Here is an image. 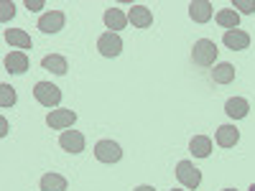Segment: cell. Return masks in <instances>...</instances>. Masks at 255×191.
Returning <instances> with one entry per match:
<instances>
[{"mask_svg":"<svg viewBox=\"0 0 255 191\" xmlns=\"http://www.w3.org/2000/svg\"><path fill=\"white\" fill-rule=\"evenodd\" d=\"M97 49H100L102 56L115 59V56H120V51H123V38H120L118 33L108 31V33H102V36L97 38Z\"/></svg>","mask_w":255,"mask_h":191,"instance_id":"obj_4","label":"cell"},{"mask_svg":"<svg viewBox=\"0 0 255 191\" xmlns=\"http://www.w3.org/2000/svg\"><path fill=\"white\" fill-rule=\"evenodd\" d=\"M215 140H217V145L220 148H232L238 140H240V130L235 125H220L217 127V135H215Z\"/></svg>","mask_w":255,"mask_h":191,"instance_id":"obj_13","label":"cell"},{"mask_svg":"<svg viewBox=\"0 0 255 191\" xmlns=\"http://www.w3.org/2000/svg\"><path fill=\"white\" fill-rule=\"evenodd\" d=\"M225 112H227L232 120H243V117H248V112H250V104H248V99H243V97H232V99H227V104H225Z\"/></svg>","mask_w":255,"mask_h":191,"instance_id":"obj_14","label":"cell"},{"mask_svg":"<svg viewBox=\"0 0 255 191\" xmlns=\"http://www.w3.org/2000/svg\"><path fill=\"white\" fill-rule=\"evenodd\" d=\"M232 8H240V13H255V0H235Z\"/></svg>","mask_w":255,"mask_h":191,"instance_id":"obj_23","label":"cell"},{"mask_svg":"<svg viewBox=\"0 0 255 191\" xmlns=\"http://www.w3.org/2000/svg\"><path fill=\"white\" fill-rule=\"evenodd\" d=\"M191 59H194V64H199V67H215L217 61V44L209 38H199L194 44V51H191Z\"/></svg>","mask_w":255,"mask_h":191,"instance_id":"obj_1","label":"cell"},{"mask_svg":"<svg viewBox=\"0 0 255 191\" xmlns=\"http://www.w3.org/2000/svg\"><path fill=\"white\" fill-rule=\"evenodd\" d=\"M128 20L133 23V28H151L153 26V13L145 5H133L128 10Z\"/></svg>","mask_w":255,"mask_h":191,"instance_id":"obj_8","label":"cell"},{"mask_svg":"<svg viewBox=\"0 0 255 191\" xmlns=\"http://www.w3.org/2000/svg\"><path fill=\"white\" fill-rule=\"evenodd\" d=\"M133 191H156L153 186H138V189H133Z\"/></svg>","mask_w":255,"mask_h":191,"instance_id":"obj_26","label":"cell"},{"mask_svg":"<svg viewBox=\"0 0 255 191\" xmlns=\"http://www.w3.org/2000/svg\"><path fill=\"white\" fill-rule=\"evenodd\" d=\"M41 191H67V179L61 174H44L41 176Z\"/></svg>","mask_w":255,"mask_h":191,"instance_id":"obj_20","label":"cell"},{"mask_svg":"<svg viewBox=\"0 0 255 191\" xmlns=\"http://www.w3.org/2000/svg\"><path fill=\"white\" fill-rule=\"evenodd\" d=\"M212 79H215L217 84H230L232 79H235V67H232V64H227V61L217 64V67L212 69Z\"/></svg>","mask_w":255,"mask_h":191,"instance_id":"obj_21","label":"cell"},{"mask_svg":"<svg viewBox=\"0 0 255 191\" xmlns=\"http://www.w3.org/2000/svg\"><path fill=\"white\" fill-rule=\"evenodd\" d=\"M26 8L28 10H41V8H44V3H41V0H26Z\"/></svg>","mask_w":255,"mask_h":191,"instance_id":"obj_25","label":"cell"},{"mask_svg":"<svg viewBox=\"0 0 255 191\" xmlns=\"http://www.w3.org/2000/svg\"><path fill=\"white\" fill-rule=\"evenodd\" d=\"M215 20H217V23H220L222 28L235 31V28H238V23H240V13H238L235 8H222V10H217Z\"/></svg>","mask_w":255,"mask_h":191,"instance_id":"obj_18","label":"cell"},{"mask_svg":"<svg viewBox=\"0 0 255 191\" xmlns=\"http://www.w3.org/2000/svg\"><path fill=\"white\" fill-rule=\"evenodd\" d=\"M189 153L194 156V158H209V153H212V140H209L207 135L191 138V143H189Z\"/></svg>","mask_w":255,"mask_h":191,"instance_id":"obj_15","label":"cell"},{"mask_svg":"<svg viewBox=\"0 0 255 191\" xmlns=\"http://www.w3.org/2000/svg\"><path fill=\"white\" fill-rule=\"evenodd\" d=\"M5 41H8L10 46H15V49H33L31 36L26 31H20V28H8L5 31Z\"/></svg>","mask_w":255,"mask_h":191,"instance_id":"obj_19","label":"cell"},{"mask_svg":"<svg viewBox=\"0 0 255 191\" xmlns=\"http://www.w3.org/2000/svg\"><path fill=\"white\" fill-rule=\"evenodd\" d=\"M95 158L100 163H118L123 158V151H120V145L115 140H100L95 145Z\"/></svg>","mask_w":255,"mask_h":191,"instance_id":"obj_5","label":"cell"},{"mask_svg":"<svg viewBox=\"0 0 255 191\" xmlns=\"http://www.w3.org/2000/svg\"><path fill=\"white\" fill-rule=\"evenodd\" d=\"M222 41H225V46L232 49V51H245V49L250 46V33H245V31H240V28L225 31Z\"/></svg>","mask_w":255,"mask_h":191,"instance_id":"obj_9","label":"cell"},{"mask_svg":"<svg viewBox=\"0 0 255 191\" xmlns=\"http://www.w3.org/2000/svg\"><path fill=\"white\" fill-rule=\"evenodd\" d=\"M222 191H235V189H222Z\"/></svg>","mask_w":255,"mask_h":191,"instance_id":"obj_28","label":"cell"},{"mask_svg":"<svg viewBox=\"0 0 255 191\" xmlns=\"http://www.w3.org/2000/svg\"><path fill=\"white\" fill-rule=\"evenodd\" d=\"M171 191H181V189H171Z\"/></svg>","mask_w":255,"mask_h":191,"instance_id":"obj_29","label":"cell"},{"mask_svg":"<svg viewBox=\"0 0 255 191\" xmlns=\"http://www.w3.org/2000/svg\"><path fill=\"white\" fill-rule=\"evenodd\" d=\"M0 8H3V15H0V18H3V20L13 18V13H15V5H13V3H8V0H5V3L0 5Z\"/></svg>","mask_w":255,"mask_h":191,"instance_id":"obj_24","label":"cell"},{"mask_svg":"<svg viewBox=\"0 0 255 191\" xmlns=\"http://www.w3.org/2000/svg\"><path fill=\"white\" fill-rule=\"evenodd\" d=\"M5 72L8 74H23V72H28V56H26V51H10L5 56Z\"/></svg>","mask_w":255,"mask_h":191,"instance_id":"obj_11","label":"cell"},{"mask_svg":"<svg viewBox=\"0 0 255 191\" xmlns=\"http://www.w3.org/2000/svg\"><path fill=\"white\" fill-rule=\"evenodd\" d=\"M59 145L67 153H82L84 151V135L79 130H64L59 135Z\"/></svg>","mask_w":255,"mask_h":191,"instance_id":"obj_7","label":"cell"},{"mask_svg":"<svg viewBox=\"0 0 255 191\" xmlns=\"http://www.w3.org/2000/svg\"><path fill=\"white\" fill-rule=\"evenodd\" d=\"M189 15L194 23H207L212 18V3L209 0H191L189 3Z\"/></svg>","mask_w":255,"mask_h":191,"instance_id":"obj_12","label":"cell"},{"mask_svg":"<svg viewBox=\"0 0 255 191\" xmlns=\"http://www.w3.org/2000/svg\"><path fill=\"white\" fill-rule=\"evenodd\" d=\"M248 191H255V184H253V186H250V189H248Z\"/></svg>","mask_w":255,"mask_h":191,"instance_id":"obj_27","label":"cell"},{"mask_svg":"<svg viewBox=\"0 0 255 191\" xmlns=\"http://www.w3.org/2000/svg\"><path fill=\"white\" fill-rule=\"evenodd\" d=\"M41 67H44L46 72H51V74H59V77H61V74H67L69 64H67V59L59 56V54H49V56H44Z\"/></svg>","mask_w":255,"mask_h":191,"instance_id":"obj_17","label":"cell"},{"mask_svg":"<svg viewBox=\"0 0 255 191\" xmlns=\"http://www.w3.org/2000/svg\"><path fill=\"white\" fill-rule=\"evenodd\" d=\"M15 104V90L10 87V84H0V107L8 110Z\"/></svg>","mask_w":255,"mask_h":191,"instance_id":"obj_22","label":"cell"},{"mask_svg":"<svg viewBox=\"0 0 255 191\" xmlns=\"http://www.w3.org/2000/svg\"><path fill=\"white\" fill-rule=\"evenodd\" d=\"M64 20H67V18H64L61 10H51V13L38 18V28L44 31V33H59L64 28Z\"/></svg>","mask_w":255,"mask_h":191,"instance_id":"obj_10","label":"cell"},{"mask_svg":"<svg viewBox=\"0 0 255 191\" xmlns=\"http://www.w3.org/2000/svg\"><path fill=\"white\" fill-rule=\"evenodd\" d=\"M33 97H36L38 104H44V107H56L61 102V90L51 82H38L33 87Z\"/></svg>","mask_w":255,"mask_h":191,"instance_id":"obj_2","label":"cell"},{"mask_svg":"<svg viewBox=\"0 0 255 191\" xmlns=\"http://www.w3.org/2000/svg\"><path fill=\"white\" fill-rule=\"evenodd\" d=\"M176 179H179L186 189H197V186L202 184V171H199L194 163L179 161V163H176Z\"/></svg>","mask_w":255,"mask_h":191,"instance_id":"obj_3","label":"cell"},{"mask_svg":"<svg viewBox=\"0 0 255 191\" xmlns=\"http://www.w3.org/2000/svg\"><path fill=\"white\" fill-rule=\"evenodd\" d=\"M77 122V112L74 110H51L46 115V125L54 127V130H67Z\"/></svg>","mask_w":255,"mask_h":191,"instance_id":"obj_6","label":"cell"},{"mask_svg":"<svg viewBox=\"0 0 255 191\" xmlns=\"http://www.w3.org/2000/svg\"><path fill=\"white\" fill-rule=\"evenodd\" d=\"M105 26L113 28V33H118L120 28L128 26V15L120 8H108V10H105Z\"/></svg>","mask_w":255,"mask_h":191,"instance_id":"obj_16","label":"cell"}]
</instances>
